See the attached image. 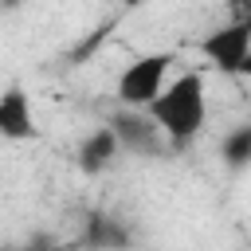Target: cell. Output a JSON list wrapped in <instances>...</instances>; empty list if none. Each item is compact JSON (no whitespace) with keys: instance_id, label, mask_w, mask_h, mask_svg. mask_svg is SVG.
<instances>
[{"instance_id":"6","label":"cell","mask_w":251,"mask_h":251,"mask_svg":"<svg viewBox=\"0 0 251 251\" xmlns=\"http://www.w3.org/2000/svg\"><path fill=\"white\" fill-rule=\"evenodd\" d=\"M118 145H122V141H118V133H114L110 126H106V129H94V137H86V145H82V165L94 169V173L106 169L110 157L118 153Z\"/></svg>"},{"instance_id":"9","label":"cell","mask_w":251,"mask_h":251,"mask_svg":"<svg viewBox=\"0 0 251 251\" xmlns=\"http://www.w3.org/2000/svg\"><path fill=\"white\" fill-rule=\"evenodd\" d=\"M16 251H27V247H16Z\"/></svg>"},{"instance_id":"4","label":"cell","mask_w":251,"mask_h":251,"mask_svg":"<svg viewBox=\"0 0 251 251\" xmlns=\"http://www.w3.org/2000/svg\"><path fill=\"white\" fill-rule=\"evenodd\" d=\"M0 137L8 141L35 137V114H31V98L24 86H8L0 94Z\"/></svg>"},{"instance_id":"1","label":"cell","mask_w":251,"mask_h":251,"mask_svg":"<svg viewBox=\"0 0 251 251\" xmlns=\"http://www.w3.org/2000/svg\"><path fill=\"white\" fill-rule=\"evenodd\" d=\"M149 118L157 122V129H161L173 145L192 141V137L204 129V118H208L204 75H196V71L176 75V78L149 102Z\"/></svg>"},{"instance_id":"7","label":"cell","mask_w":251,"mask_h":251,"mask_svg":"<svg viewBox=\"0 0 251 251\" xmlns=\"http://www.w3.org/2000/svg\"><path fill=\"white\" fill-rule=\"evenodd\" d=\"M235 24L251 27V0H235Z\"/></svg>"},{"instance_id":"3","label":"cell","mask_w":251,"mask_h":251,"mask_svg":"<svg viewBox=\"0 0 251 251\" xmlns=\"http://www.w3.org/2000/svg\"><path fill=\"white\" fill-rule=\"evenodd\" d=\"M200 51L208 55V63H212L216 71H224V75H239L243 63H247V55H251V27H247V24L216 27V31L200 43Z\"/></svg>"},{"instance_id":"5","label":"cell","mask_w":251,"mask_h":251,"mask_svg":"<svg viewBox=\"0 0 251 251\" xmlns=\"http://www.w3.org/2000/svg\"><path fill=\"white\" fill-rule=\"evenodd\" d=\"M114 133H118V141L126 145V149H137V153H153L157 149V122L153 118H141V114H122V118H114V126H110Z\"/></svg>"},{"instance_id":"8","label":"cell","mask_w":251,"mask_h":251,"mask_svg":"<svg viewBox=\"0 0 251 251\" xmlns=\"http://www.w3.org/2000/svg\"><path fill=\"white\" fill-rule=\"evenodd\" d=\"M239 75H247V78H251V55H247V63H243V71H239Z\"/></svg>"},{"instance_id":"2","label":"cell","mask_w":251,"mask_h":251,"mask_svg":"<svg viewBox=\"0 0 251 251\" xmlns=\"http://www.w3.org/2000/svg\"><path fill=\"white\" fill-rule=\"evenodd\" d=\"M169 67H173V51L133 59L118 78V98L126 106H133V110H149V102L169 86Z\"/></svg>"}]
</instances>
